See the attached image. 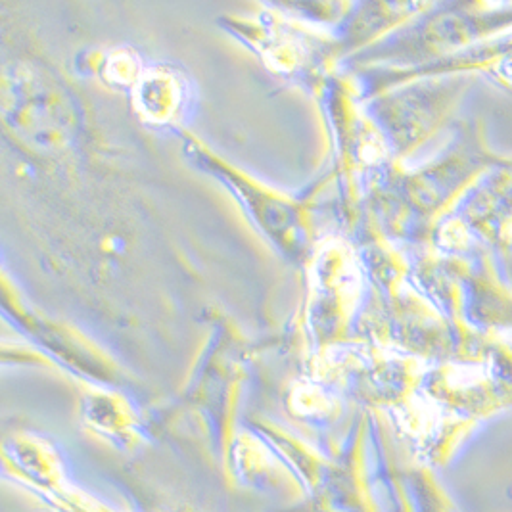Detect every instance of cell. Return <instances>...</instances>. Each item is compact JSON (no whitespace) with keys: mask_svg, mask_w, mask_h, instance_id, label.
Wrapping results in <instances>:
<instances>
[{"mask_svg":"<svg viewBox=\"0 0 512 512\" xmlns=\"http://www.w3.org/2000/svg\"><path fill=\"white\" fill-rule=\"evenodd\" d=\"M31 449H33V457H35V463H50V459H48V451H43V447H35V445H31ZM25 470L29 472L31 470V465L25 466ZM35 476H45L47 474L48 478H52V472H54V466L52 465H33V470H31Z\"/></svg>","mask_w":512,"mask_h":512,"instance_id":"obj_1","label":"cell"}]
</instances>
